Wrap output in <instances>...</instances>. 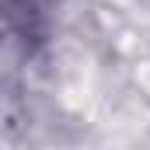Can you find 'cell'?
Masks as SVG:
<instances>
[{
  "instance_id": "6da1fadb",
  "label": "cell",
  "mask_w": 150,
  "mask_h": 150,
  "mask_svg": "<svg viewBox=\"0 0 150 150\" xmlns=\"http://www.w3.org/2000/svg\"><path fill=\"white\" fill-rule=\"evenodd\" d=\"M63 0H7V28L25 52H35L49 38Z\"/></svg>"
}]
</instances>
